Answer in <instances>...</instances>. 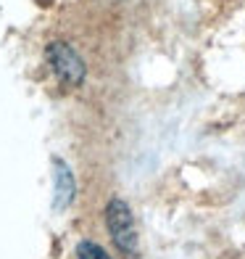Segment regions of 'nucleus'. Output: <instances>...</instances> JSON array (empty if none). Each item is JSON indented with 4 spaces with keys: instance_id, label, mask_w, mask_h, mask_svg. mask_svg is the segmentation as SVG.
<instances>
[{
    "instance_id": "1",
    "label": "nucleus",
    "mask_w": 245,
    "mask_h": 259,
    "mask_svg": "<svg viewBox=\"0 0 245 259\" xmlns=\"http://www.w3.org/2000/svg\"><path fill=\"white\" fill-rule=\"evenodd\" d=\"M106 225L111 233V241L116 243V249L124 254H137L140 241H137V225L132 217V209L124 198H111L106 206Z\"/></svg>"
},
{
    "instance_id": "2",
    "label": "nucleus",
    "mask_w": 245,
    "mask_h": 259,
    "mask_svg": "<svg viewBox=\"0 0 245 259\" xmlns=\"http://www.w3.org/2000/svg\"><path fill=\"white\" fill-rule=\"evenodd\" d=\"M48 64L53 66L55 77L69 88H79L87 77V66L82 61V56L72 48L69 42H50L48 45Z\"/></svg>"
},
{
    "instance_id": "4",
    "label": "nucleus",
    "mask_w": 245,
    "mask_h": 259,
    "mask_svg": "<svg viewBox=\"0 0 245 259\" xmlns=\"http://www.w3.org/2000/svg\"><path fill=\"white\" fill-rule=\"evenodd\" d=\"M77 259H111L98 243L92 241H79L77 243Z\"/></svg>"
},
{
    "instance_id": "3",
    "label": "nucleus",
    "mask_w": 245,
    "mask_h": 259,
    "mask_svg": "<svg viewBox=\"0 0 245 259\" xmlns=\"http://www.w3.org/2000/svg\"><path fill=\"white\" fill-rule=\"evenodd\" d=\"M74 193H77V185L69 164L64 159H53V209L64 211L66 206H72Z\"/></svg>"
}]
</instances>
